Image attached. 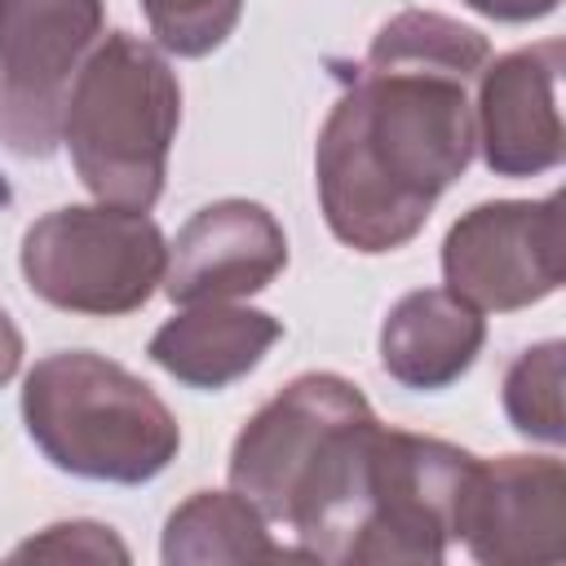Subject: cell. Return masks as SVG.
<instances>
[{"label": "cell", "mask_w": 566, "mask_h": 566, "mask_svg": "<svg viewBox=\"0 0 566 566\" xmlns=\"http://www.w3.org/2000/svg\"><path fill=\"white\" fill-rule=\"evenodd\" d=\"M486 62V35L447 13L402 9L376 31L314 150L323 221L345 248L376 256L424 230L438 195L473 159L469 84Z\"/></svg>", "instance_id": "1"}, {"label": "cell", "mask_w": 566, "mask_h": 566, "mask_svg": "<svg viewBox=\"0 0 566 566\" xmlns=\"http://www.w3.org/2000/svg\"><path fill=\"white\" fill-rule=\"evenodd\" d=\"M380 420L336 371L287 380L234 438L230 491L296 535L301 557L345 562L363 522L367 455Z\"/></svg>", "instance_id": "2"}, {"label": "cell", "mask_w": 566, "mask_h": 566, "mask_svg": "<svg viewBox=\"0 0 566 566\" xmlns=\"http://www.w3.org/2000/svg\"><path fill=\"white\" fill-rule=\"evenodd\" d=\"M177 124L181 84L168 57L133 31H111L71 80L62 142L97 203L150 212L164 195Z\"/></svg>", "instance_id": "3"}, {"label": "cell", "mask_w": 566, "mask_h": 566, "mask_svg": "<svg viewBox=\"0 0 566 566\" xmlns=\"http://www.w3.org/2000/svg\"><path fill=\"white\" fill-rule=\"evenodd\" d=\"M22 420L44 460L88 482L142 486L181 447L168 402L128 367L93 349H57L22 380Z\"/></svg>", "instance_id": "4"}, {"label": "cell", "mask_w": 566, "mask_h": 566, "mask_svg": "<svg viewBox=\"0 0 566 566\" xmlns=\"http://www.w3.org/2000/svg\"><path fill=\"white\" fill-rule=\"evenodd\" d=\"M168 243L155 217L119 203L53 208L22 234L27 287L71 314L119 318L142 310L164 283Z\"/></svg>", "instance_id": "5"}, {"label": "cell", "mask_w": 566, "mask_h": 566, "mask_svg": "<svg viewBox=\"0 0 566 566\" xmlns=\"http://www.w3.org/2000/svg\"><path fill=\"white\" fill-rule=\"evenodd\" d=\"M473 464L478 455L455 442L380 424L367 455L363 522L345 562H442Z\"/></svg>", "instance_id": "6"}, {"label": "cell", "mask_w": 566, "mask_h": 566, "mask_svg": "<svg viewBox=\"0 0 566 566\" xmlns=\"http://www.w3.org/2000/svg\"><path fill=\"white\" fill-rule=\"evenodd\" d=\"M102 0H0V146L49 159L75 71L106 35Z\"/></svg>", "instance_id": "7"}, {"label": "cell", "mask_w": 566, "mask_h": 566, "mask_svg": "<svg viewBox=\"0 0 566 566\" xmlns=\"http://www.w3.org/2000/svg\"><path fill=\"white\" fill-rule=\"evenodd\" d=\"M442 279L473 310H526L562 287V195L491 199L442 239Z\"/></svg>", "instance_id": "8"}, {"label": "cell", "mask_w": 566, "mask_h": 566, "mask_svg": "<svg viewBox=\"0 0 566 566\" xmlns=\"http://www.w3.org/2000/svg\"><path fill=\"white\" fill-rule=\"evenodd\" d=\"M455 539L478 562L522 566L566 557V469L553 455L478 460L464 486Z\"/></svg>", "instance_id": "9"}, {"label": "cell", "mask_w": 566, "mask_h": 566, "mask_svg": "<svg viewBox=\"0 0 566 566\" xmlns=\"http://www.w3.org/2000/svg\"><path fill=\"white\" fill-rule=\"evenodd\" d=\"M566 49L562 40L500 53L478 75L473 128L482 159L495 177H539L562 164L566 133L557 111Z\"/></svg>", "instance_id": "10"}, {"label": "cell", "mask_w": 566, "mask_h": 566, "mask_svg": "<svg viewBox=\"0 0 566 566\" xmlns=\"http://www.w3.org/2000/svg\"><path fill=\"white\" fill-rule=\"evenodd\" d=\"M287 265V234L265 203L217 199L168 243L164 292L177 305L239 301L270 287Z\"/></svg>", "instance_id": "11"}, {"label": "cell", "mask_w": 566, "mask_h": 566, "mask_svg": "<svg viewBox=\"0 0 566 566\" xmlns=\"http://www.w3.org/2000/svg\"><path fill=\"white\" fill-rule=\"evenodd\" d=\"M486 318L451 287H416L380 323V367L402 389H447L482 354Z\"/></svg>", "instance_id": "12"}, {"label": "cell", "mask_w": 566, "mask_h": 566, "mask_svg": "<svg viewBox=\"0 0 566 566\" xmlns=\"http://www.w3.org/2000/svg\"><path fill=\"white\" fill-rule=\"evenodd\" d=\"M279 336H283V323L265 310L234 305V301H203V305H186L177 318H168L150 336L146 354L172 380L217 394V389L243 380L270 354V345Z\"/></svg>", "instance_id": "13"}, {"label": "cell", "mask_w": 566, "mask_h": 566, "mask_svg": "<svg viewBox=\"0 0 566 566\" xmlns=\"http://www.w3.org/2000/svg\"><path fill=\"white\" fill-rule=\"evenodd\" d=\"M159 553L168 566L256 562V557H283V544L270 539L265 517L239 491H195L181 509H172Z\"/></svg>", "instance_id": "14"}, {"label": "cell", "mask_w": 566, "mask_h": 566, "mask_svg": "<svg viewBox=\"0 0 566 566\" xmlns=\"http://www.w3.org/2000/svg\"><path fill=\"white\" fill-rule=\"evenodd\" d=\"M504 416L522 438L557 447L566 438L562 424V340L531 345L504 371Z\"/></svg>", "instance_id": "15"}, {"label": "cell", "mask_w": 566, "mask_h": 566, "mask_svg": "<svg viewBox=\"0 0 566 566\" xmlns=\"http://www.w3.org/2000/svg\"><path fill=\"white\" fill-rule=\"evenodd\" d=\"M150 35L177 57H208L239 27L243 0H142Z\"/></svg>", "instance_id": "16"}, {"label": "cell", "mask_w": 566, "mask_h": 566, "mask_svg": "<svg viewBox=\"0 0 566 566\" xmlns=\"http://www.w3.org/2000/svg\"><path fill=\"white\" fill-rule=\"evenodd\" d=\"M13 557H53V562H66V557H80V562H128V548L111 535V526L102 522H57L49 526L44 535L27 539L13 548Z\"/></svg>", "instance_id": "17"}, {"label": "cell", "mask_w": 566, "mask_h": 566, "mask_svg": "<svg viewBox=\"0 0 566 566\" xmlns=\"http://www.w3.org/2000/svg\"><path fill=\"white\" fill-rule=\"evenodd\" d=\"M464 4L495 22H535V18H548L562 0H464Z\"/></svg>", "instance_id": "18"}, {"label": "cell", "mask_w": 566, "mask_h": 566, "mask_svg": "<svg viewBox=\"0 0 566 566\" xmlns=\"http://www.w3.org/2000/svg\"><path fill=\"white\" fill-rule=\"evenodd\" d=\"M18 367H22V332L9 318V310L0 305V389L18 376Z\"/></svg>", "instance_id": "19"}]
</instances>
